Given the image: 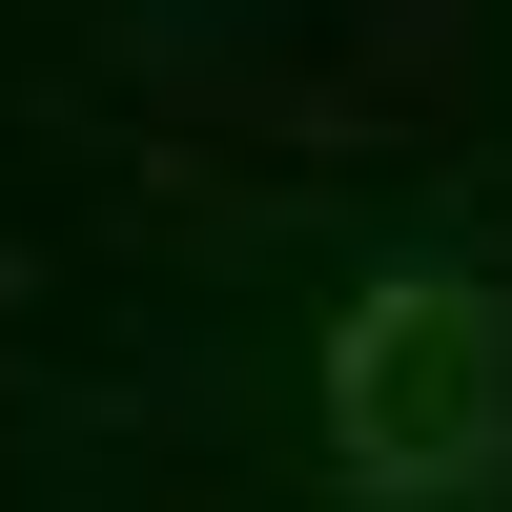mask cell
Segmentation results:
<instances>
[{"mask_svg":"<svg viewBox=\"0 0 512 512\" xmlns=\"http://www.w3.org/2000/svg\"><path fill=\"white\" fill-rule=\"evenodd\" d=\"M328 410H349V472L369 492H472L492 431H512V308H492V287H431V267L369 287Z\"/></svg>","mask_w":512,"mask_h":512,"instance_id":"1","label":"cell"}]
</instances>
